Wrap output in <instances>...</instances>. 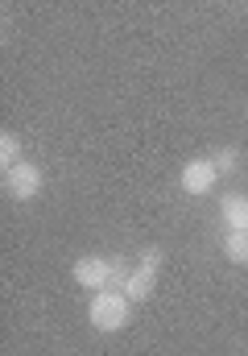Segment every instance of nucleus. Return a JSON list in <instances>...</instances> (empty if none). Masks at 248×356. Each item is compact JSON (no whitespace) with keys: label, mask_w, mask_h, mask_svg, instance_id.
Returning a JSON list of instances; mask_svg holds the SVG:
<instances>
[{"label":"nucleus","mask_w":248,"mask_h":356,"mask_svg":"<svg viewBox=\"0 0 248 356\" xmlns=\"http://www.w3.org/2000/svg\"><path fill=\"white\" fill-rule=\"evenodd\" d=\"M129 311H133V302L124 298V290H95L87 302V319L95 332H120L129 323Z\"/></svg>","instance_id":"f257e3e1"},{"label":"nucleus","mask_w":248,"mask_h":356,"mask_svg":"<svg viewBox=\"0 0 248 356\" xmlns=\"http://www.w3.org/2000/svg\"><path fill=\"white\" fill-rule=\"evenodd\" d=\"M220 216H224L228 232H248V195H240V191L224 195L220 199Z\"/></svg>","instance_id":"39448f33"},{"label":"nucleus","mask_w":248,"mask_h":356,"mask_svg":"<svg viewBox=\"0 0 248 356\" xmlns=\"http://www.w3.org/2000/svg\"><path fill=\"white\" fill-rule=\"evenodd\" d=\"M162 261H165V253H162V249H145L137 266H149V269H158V273H162Z\"/></svg>","instance_id":"9b49d317"},{"label":"nucleus","mask_w":248,"mask_h":356,"mask_svg":"<svg viewBox=\"0 0 248 356\" xmlns=\"http://www.w3.org/2000/svg\"><path fill=\"white\" fill-rule=\"evenodd\" d=\"M154 286H158V269L137 266L133 269V277L124 282V298H129V302H145V298L154 294Z\"/></svg>","instance_id":"423d86ee"},{"label":"nucleus","mask_w":248,"mask_h":356,"mask_svg":"<svg viewBox=\"0 0 248 356\" xmlns=\"http://www.w3.org/2000/svg\"><path fill=\"white\" fill-rule=\"evenodd\" d=\"M42 166H33V162H21V166H13L8 175H4V191H8V199H17V203H25V199H33L38 191H42Z\"/></svg>","instance_id":"f03ea898"},{"label":"nucleus","mask_w":248,"mask_h":356,"mask_svg":"<svg viewBox=\"0 0 248 356\" xmlns=\"http://www.w3.org/2000/svg\"><path fill=\"white\" fill-rule=\"evenodd\" d=\"M224 257L236 261V266H248V232H228L224 236Z\"/></svg>","instance_id":"6e6552de"},{"label":"nucleus","mask_w":248,"mask_h":356,"mask_svg":"<svg viewBox=\"0 0 248 356\" xmlns=\"http://www.w3.org/2000/svg\"><path fill=\"white\" fill-rule=\"evenodd\" d=\"M211 162H215V170H220V178H224V175H236V170H240V149L224 145L220 154H211Z\"/></svg>","instance_id":"1a4fd4ad"},{"label":"nucleus","mask_w":248,"mask_h":356,"mask_svg":"<svg viewBox=\"0 0 248 356\" xmlns=\"http://www.w3.org/2000/svg\"><path fill=\"white\" fill-rule=\"evenodd\" d=\"M75 282L83 290H108L112 286V257H79L75 261Z\"/></svg>","instance_id":"20e7f679"},{"label":"nucleus","mask_w":248,"mask_h":356,"mask_svg":"<svg viewBox=\"0 0 248 356\" xmlns=\"http://www.w3.org/2000/svg\"><path fill=\"white\" fill-rule=\"evenodd\" d=\"M133 269L137 266H129L124 257H112V286H108V290H124V282L133 277Z\"/></svg>","instance_id":"9d476101"},{"label":"nucleus","mask_w":248,"mask_h":356,"mask_svg":"<svg viewBox=\"0 0 248 356\" xmlns=\"http://www.w3.org/2000/svg\"><path fill=\"white\" fill-rule=\"evenodd\" d=\"M215 178H220V170H215V162H211V158H190V162L182 166L178 182H182V191H186V195H207V191L215 186Z\"/></svg>","instance_id":"7ed1b4c3"},{"label":"nucleus","mask_w":248,"mask_h":356,"mask_svg":"<svg viewBox=\"0 0 248 356\" xmlns=\"http://www.w3.org/2000/svg\"><path fill=\"white\" fill-rule=\"evenodd\" d=\"M21 162H25V158H21V137L4 129V133H0V170L8 175V170L21 166Z\"/></svg>","instance_id":"0eeeda50"}]
</instances>
